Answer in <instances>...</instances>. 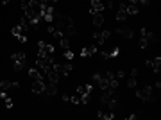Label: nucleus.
Instances as JSON below:
<instances>
[{"instance_id": "obj_10", "label": "nucleus", "mask_w": 161, "mask_h": 120, "mask_svg": "<svg viewBox=\"0 0 161 120\" xmlns=\"http://www.w3.org/2000/svg\"><path fill=\"white\" fill-rule=\"evenodd\" d=\"M47 75H49V83H54V84H57L59 79H61V74H59V72H56V70L47 72Z\"/></svg>"}, {"instance_id": "obj_19", "label": "nucleus", "mask_w": 161, "mask_h": 120, "mask_svg": "<svg viewBox=\"0 0 161 120\" xmlns=\"http://www.w3.org/2000/svg\"><path fill=\"white\" fill-rule=\"evenodd\" d=\"M59 45H61L63 50H68V47H70V38H64V36H63V38L59 40Z\"/></svg>"}, {"instance_id": "obj_7", "label": "nucleus", "mask_w": 161, "mask_h": 120, "mask_svg": "<svg viewBox=\"0 0 161 120\" xmlns=\"http://www.w3.org/2000/svg\"><path fill=\"white\" fill-rule=\"evenodd\" d=\"M104 11V4L100 0H91V7H89V13L95 14V13H102Z\"/></svg>"}, {"instance_id": "obj_31", "label": "nucleus", "mask_w": 161, "mask_h": 120, "mask_svg": "<svg viewBox=\"0 0 161 120\" xmlns=\"http://www.w3.org/2000/svg\"><path fill=\"white\" fill-rule=\"evenodd\" d=\"M2 4H9V0H2Z\"/></svg>"}, {"instance_id": "obj_9", "label": "nucleus", "mask_w": 161, "mask_h": 120, "mask_svg": "<svg viewBox=\"0 0 161 120\" xmlns=\"http://www.w3.org/2000/svg\"><path fill=\"white\" fill-rule=\"evenodd\" d=\"M147 66H150V68H152V72H159V66H161V57L149 59V61H147Z\"/></svg>"}, {"instance_id": "obj_1", "label": "nucleus", "mask_w": 161, "mask_h": 120, "mask_svg": "<svg viewBox=\"0 0 161 120\" xmlns=\"http://www.w3.org/2000/svg\"><path fill=\"white\" fill-rule=\"evenodd\" d=\"M52 56H47V57H38L36 59V66L43 72L45 75H47V72H50L52 70Z\"/></svg>"}, {"instance_id": "obj_20", "label": "nucleus", "mask_w": 161, "mask_h": 120, "mask_svg": "<svg viewBox=\"0 0 161 120\" xmlns=\"http://www.w3.org/2000/svg\"><path fill=\"white\" fill-rule=\"evenodd\" d=\"M9 88H13L9 81H0V90H2V91H7Z\"/></svg>"}, {"instance_id": "obj_24", "label": "nucleus", "mask_w": 161, "mask_h": 120, "mask_svg": "<svg viewBox=\"0 0 161 120\" xmlns=\"http://www.w3.org/2000/svg\"><path fill=\"white\" fill-rule=\"evenodd\" d=\"M64 57H66L68 61H72V57H74V52H70V50H64Z\"/></svg>"}, {"instance_id": "obj_28", "label": "nucleus", "mask_w": 161, "mask_h": 120, "mask_svg": "<svg viewBox=\"0 0 161 120\" xmlns=\"http://www.w3.org/2000/svg\"><path fill=\"white\" fill-rule=\"evenodd\" d=\"M113 2H114V0H106V7L111 9V7H113Z\"/></svg>"}, {"instance_id": "obj_8", "label": "nucleus", "mask_w": 161, "mask_h": 120, "mask_svg": "<svg viewBox=\"0 0 161 120\" xmlns=\"http://www.w3.org/2000/svg\"><path fill=\"white\" fill-rule=\"evenodd\" d=\"M97 52V45L95 43H91V45H88V47H84V49L81 50V56H84V57H88V56H93Z\"/></svg>"}, {"instance_id": "obj_13", "label": "nucleus", "mask_w": 161, "mask_h": 120, "mask_svg": "<svg viewBox=\"0 0 161 120\" xmlns=\"http://www.w3.org/2000/svg\"><path fill=\"white\" fill-rule=\"evenodd\" d=\"M127 18V11H125V4H120V7H118V13H117V20L118 22H124Z\"/></svg>"}, {"instance_id": "obj_22", "label": "nucleus", "mask_w": 161, "mask_h": 120, "mask_svg": "<svg viewBox=\"0 0 161 120\" xmlns=\"http://www.w3.org/2000/svg\"><path fill=\"white\" fill-rule=\"evenodd\" d=\"M127 86H129V88H134V86H136V77H129Z\"/></svg>"}, {"instance_id": "obj_16", "label": "nucleus", "mask_w": 161, "mask_h": 120, "mask_svg": "<svg viewBox=\"0 0 161 120\" xmlns=\"http://www.w3.org/2000/svg\"><path fill=\"white\" fill-rule=\"evenodd\" d=\"M125 11H127V14H138L140 7L134 6V4H125Z\"/></svg>"}, {"instance_id": "obj_11", "label": "nucleus", "mask_w": 161, "mask_h": 120, "mask_svg": "<svg viewBox=\"0 0 161 120\" xmlns=\"http://www.w3.org/2000/svg\"><path fill=\"white\" fill-rule=\"evenodd\" d=\"M75 32H77V31H75V25H74V23H70V25H66V27H64L63 36H64V38H72Z\"/></svg>"}, {"instance_id": "obj_17", "label": "nucleus", "mask_w": 161, "mask_h": 120, "mask_svg": "<svg viewBox=\"0 0 161 120\" xmlns=\"http://www.w3.org/2000/svg\"><path fill=\"white\" fill-rule=\"evenodd\" d=\"M93 23H95L97 27H100L102 23H104V16H102V13H95V14H93Z\"/></svg>"}, {"instance_id": "obj_21", "label": "nucleus", "mask_w": 161, "mask_h": 120, "mask_svg": "<svg viewBox=\"0 0 161 120\" xmlns=\"http://www.w3.org/2000/svg\"><path fill=\"white\" fill-rule=\"evenodd\" d=\"M150 2V0H129V4H134V6H138V4H143V6H147Z\"/></svg>"}, {"instance_id": "obj_6", "label": "nucleus", "mask_w": 161, "mask_h": 120, "mask_svg": "<svg viewBox=\"0 0 161 120\" xmlns=\"http://www.w3.org/2000/svg\"><path fill=\"white\" fill-rule=\"evenodd\" d=\"M109 36H111V31H100V32H95V34H93V38H95L100 45H104Z\"/></svg>"}, {"instance_id": "obj_2", "label": "nucleus", "mask_w": 161, "mask_h": 120, "mask_svg": "<svg viewBox=\"0 0 161 120\" xmlns=\"http://www.w3.org/2000/svg\"><path fill=\"white\" fill-rule=\"evenodd\" d=\"M136 97H138V99H143V101H147V102H154V101H156L152 86H145L143 90H138V91H136Z\"/></svg>"}, {"instance_id": "obj_25", "label": "nucleus", "mask_w": 161, "mask_h": 120, "mask_svg": "<svg viewBox=\"0 0 161 120\" xmlns=\"http://www.w3.org/2000/svg\"><path fill=\"white\" fill-rule=\"evenodd\" d=\"M16 38L20 40V43H25V41H27V36H25V34H20V36H16Z\"/></svg>"}, {"instance_id": "obj_4", "label": "nucleus", "mask_w": 161, "mask_h": 120, "mask_svg": "<svg viewBox=\"0 0 161 120\" xmlns=\"http://www.w3.org/2000/svg\"><path fill=\"white\" fill-rule=\"evenodd\" d=\"M38 47H39V50H38V57H47V56H52V54H54V47H52V45H49V43L39 41V43H38Z\"/></svg>"}, {"instance_id": "obj_18", "label": "nucleus", "mask_w": 161, "mask_h": 120, "mask_svg": "<svg viewBox=\"0 0 161 120\" xmlns=\"http://www.w3.org/2000/svg\"><path fill=\"white\" fill-rule=\"evenodd\" d=\"M25 31H27V29H24L21 25H16V27L11 29V34H13V36H20V34H24Z\"/></svg>"}, {"instance_id": "obj_26", "label": "nucleus", "mask_w": 161, "mask_h": 120, "mask_svg": "<svg viewBox=\"0 0 161 120\" xmlns=\"http://www.w3.org/2000/svg\"><path fill=\"white\" fill-rule=\"evenodd\" d=\"M131 77H138V68H132L131 70Z\"/></svg>"}, {"instance_id": "obj_12", "label": "nucleus", "mask_w": 161, "mask_h": 120, "mask_svg": "<svg viewBox=\"0 0 161 120\" xmlns=\"http://www.w3.org/2000/svg\"><path fill=\"white\" fill-rule=\"evenodd\" d=\"M45 93L47 95H56L57 93V84H54V83H49V84H45Z\"/></svg>"}, {"instance_id": "obj_27", "label": "nucleus", "mask_w": 161, "mask_h": 120, "mask_svg": "<svg viewBox=\"0 0 161 120\" xmlns=\"http://www.w3.org/2000/svg\"><path fill=\"white\" fill-rule=\"evenodd\" d=\"M6 106H7V108H13V101L7 99V97H6Z\"/></svg>"}, {"instance_id": "obj_29", "label": "nucleus", "mask_w": 161, "mask_h": 120, "mask_svg": "<svg viewBox=\"0 0 161 120\" xmlns=\"http://www.w3.org/2000/svg\"><path fill=\"white\" fill-rule=\"evenodd\" d=\"M124 75H125L124 70H118V72H117V79H120V77H124Z\"/></svg>"}, {"instance_id": "obj_23", "label": "nucleus", "mask_w": 161, "mask_h": 120, "mask_svg": "<svg viewBox=\"0 0 161 120\" xmlns=\"http://www.w3.org/2000/svg\"><path fill=\"white\" fill-rule=\"evenodd\" d=\"M70 101H72V104H79V102H81V97H79V95L75 93V95H74V97H72Z\"/></svg>"}, {"instance_id": "obj_5", "label": "nucleus", "mask_w": 161, "mask_h": 120, "mask_svg": "<svg viewBox=\"0 0 161 120\" xmlns=\"http://www.w3.org/2000/svg\"><path fill=\"white\" fill-rule=\"evenodd\" d=\"M32 93H45V81L43 79H38V81H32Z\"/></svg>"}, {"instance_id": "obj_15", "label": "nucleus", "mask_w": 161, "mask_h": 120, "mask_svg": "<svg viewBox=\"0 0 161 120\" xmlns=\"http://www.w3.org/2000/svg\"><path fill=\"white\" fill-rule=\"evenodd\" d=\"M29 75H31V79H32V81L43 79V74H39V70H36V68H31V70H29Z\"/></svg>"}, {"instance_id": "obj_3", "label": "nucleus", "mask_w": 161, "mask_h": 120, "mask_svg": "<svg viewBox=\"0 0 161 120\" xmlns=\"http://www.w3.org/2000/svg\"><path fill=\"white\" fill-rule=\"evenodd\" d=\"M11 57H13V66H14V70H24V68H25L27 57H25L24 52H16V54H13Z\"/></svg>"}, {"instance_id": "obj_30", "label": "nucleus", "mask_w": 161, "mask_h": 120, "mask_svg": "<svg viewBox=\"0 0 161 120\" xmlns=\"http://www.w3.org/2000/svg\"><path fill=\"white\" fill-rule=\"evenodd\" d=\"M100 77H102V75H100V74H95V75H93V81H95V83H97V81H99V79H100Z\"/></svg>"}, {"instance_id": "obj_14", "label": "nucleus", "mask_w": 161, "mask_h": 120, "mask_svg": "<svg viewBox=\"0 0 161 120\" xmlns=\"http://www.w3.org/2000/svg\"><path fill=\"white\" fill-rule=\"evenodd\" d=\"M117 32H118V34H122V36H124V38H127V40H131V38L134 36V34H132V31H131V29H127V27H120V29H117Z\"/></svg>"}]
</instances>
